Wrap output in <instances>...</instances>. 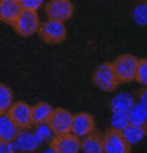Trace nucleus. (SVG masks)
Here are the masks:
<instances>
[{"mask_svg":"<svg viewBox=\"0 0 147 153\" xmlns=\"http://www.w3.org/2000/svg\"><path fill=\"white\" fill-rule=\"evenodd\" d=\"M37 33L40 35L45 43L49 45H57V43L64 42L67 37V28L64 22H58V20H45L44 23H40L39 28H37Z\"/></svg>","mask_w":147,"mask_h":153,"instance_id":"f257e3e1","label":"nucleus"},{"mask_svg":"<svg viewBox=\"0 0 147 153\" xmlns=\"http://www.w3.org/2000/svg\"><path fill=\"white\" fill-rule=\"evenodd\" d=\"M137 62H139V58L134 57V55H130V53L119 55V57L114 60L112 67H114V72H116V76H117V82H119V83L134 82Z\"/></svg>","mask_w":147,"mask_h":153,"instance_id":"f03ea898","label":"nucleus"},{"mask_svg":"<svg viewBox=\"0 0 147 153\" xmlns=\"http://www.w3.org/2000/svg\"><path fill=\"white\" fill-rule=\"evenodd\" d=\"M40 25L37 10H28V8H22L15 22L12 23V27L15 30L17 35L20 37H30V35L37 33V28Z\"/></svg>","mask_w":147,"mask_h":153,"instance_id":"7ed1b4c3","label":"nucleus"},{"mask_svg":"<svg viewBox=\"0 0 147 153\" xmlns=\"http://www.w3.org/2000/svg\"><path fill=\"white\" fill-rule=\"evenodd\" d=\"M92 82L102 92H114L117 88V85H119V82H117V76H116V72H114L112 63H109V62L100 63L95 68V72H94Z\"/></svg>","mask_w":147,"mask_h":153,"instance_id":"20e7f679","label":"nucleus"},{"mask_svg":"<svg viewBox=\"0 0 147 153\" xmlns=\"http://www.w3.org/2000/svg\"><path fill=\"white\" fill-rule=\"evenodd\" d=\"M72 118L74 115L65 108H54L49 117V128L52 130L54 135H64L70 133V126H72Z\"/></svg>","mask_w":147,"mask_h":153,"instance_id":"39448f33","label":"nucleus"},{"mask_svg":"<svg viewBox=\"0 0 147 153\" xmlns=\"http://www.w3.org/2000/svg\"><path fill=\"white\" fill-rule=\"evenodd\" d=\"M45 15L47 19L65 23L74 15V4L70 0H49L45 4Z\"/></svg>","mask_w":147,"mask_h":153,"instance_id":"423d86ee","label":"nucleus"},{"mask_svg":"<svg viewBox=\"0 0 147 153\" xmlns=\"http://www.w3.org/2000/svg\"><path fill=\"white\" fill-rule=\"evenodd\" d=\"M130 145L124 140L119 130H107L102 135V153H129Z\"/></svg>","mask_w":147,"mask_h":153,"instance_id":"0eeeda50","label":"nucleus"},{"mask_svg":"<svg viewBox=\"0 0 147 153\" xmlns=\"http://www.w3.org/2000/svg\"><path fill=\"white\" fill-rule=\"evenodd\" d=\"M50 150L55 153H77L80 152V138L74 133L55 135L50 140Z\"/></svg>","mask_w":147,"mask_h":153,"instance_id":"6e6552de","label":"nucleus"},{"mask_svg":"<svg viewBox=\"0 0 147 153\" xmlns=\"http://www.w3.org/2000/svg\"><path fill=\"white\" fill-rule=\"evenodd\" d=\"M12 118V122L19 126L20 130L23 128H30L32 120H30V105L25 102H12L8 110L5 111Z\"/></svg>","mask_w":147,"mask_h":153,"instance_id":"1a4fd4ad","label":"nucleus"},{"mask_svg":"<svg viewBox=\"0 0 147 153\" xmlns=\"http://www.w3.org/2000/svg\"><path fill=\"white\" fill-rule=\"evenodd\" d=\"M95 130V120L90 113H77L72 118V126H70V133H74L75 137L84 138L85 135H89L90 131Z\"/></svg>","mask_w":147,"mask_h":153,"instance_id":"9d476101","label":"nucleus"},{"mask_svg":"<svg viewBox=\"0 0 147 153\" xmlns=\"http://www.w3.org/2000/svg\"><path fill=\"white\" fill-rule=\"evenodd\" d=\"M20 12H22V5L19 0H0V22L12 25Z\"/></svg>","mask_w":147,"mask_h":153,"instance_id":"9b49d317","label":"nucleus"},{"mask_svg":"<svg viewBox=\"0 0 147 153\" xmlns=\"http://www.w3.org/2000/svg\"><path fill=\"white\" fill-rule=\"evenodd\" d=\"M14 142H15L17 150H20V152H34V150H37V146L40 145L37 137H35V133L34 131H28L27 128L20 130Z\"/></svg>","mask_w":147,"mask_h":153,"instance_id":"f8f14e48","label":"nucleus"},{"mask_svg":"<svg viewBox=\"0 0 147 153\" xmlns=\"http://www.w3.org/2000/svg\"><path fill=\"white\" fill-rule=\"evenodd\" d=\"M20 128L12 122V118L7 113H0V140L5 142H14L19 135Z\"/></svg>","mask_w":147,"mask_h":153,"instance_id":"ddd939ff","label":"nucleus"},{"mask_svg":"<svg viewBox=\"0 0 147 153\" xmlns=\"http://www.w3.org/2000/svg\"><path fill=\"white\" fill-rule=\"evenodd\" d=\"M80 152L84 153H102V135L99 131H90L80 138Z\"/></svg>","mask_w":147,"mask_h":153,"instance_id":"4468645a","label":"nucleus"},{"mask_svg":"<svg viewBox=\"0 0 147 153\" xmlns=\"http://www.w3.org/2000/svg\"><path fill=\"white\" fill-rule=\"evenodd\" d=\"M52 110L54 108L50 107L49 103L45 102H39L35 103L34 107H30V120H32V125H42V123L49 122V117H50Z\"/></svg>","mask_w":147,"mask_h":153,"instance_id":"2eb2a0df","label":"nucleus"},{"mask_svg":"<svg viewBox=\"0 0 147 153\" xmlns=\"http://www.w3.org/2000/svg\"><path fill=\"white\" fill-rule=\"evenodd\" d=\"M120 133H122L125 142L132 146V145H137V143H140L144 140V137H146V126L129 123V125H125L124 128L120 130Z\"/></svg>","mask_w":147,"mask_h":153,"instance_id":"dca6fc26","label":"nucleus"},{"mask_svg":"<svg viewBox=\"0 0 147 153\" xmlns=\"http://www.w3.org/2000/svg\"><path fill=\"white\" fill-rule=\"evenodd\" d=\"M127 117H129V123L132 125H144L147 123V107L142 103H132V107L127 110Z\"/></svg>","mask_w":147,"mask_h":153,"instance_id":"f3484780","label":"nucleus"},{"mask_svg":"<svg viewBox=\"0 0 147 153\" xmlns=\"http://www.w3.org/2000/svg\"><path fill=\"white\" fill-rule=\"evenodd\" d=\"M134 102H136V100H134V97H132L130 93H119V95H116L110 100L109 107H110L112 111H127L129 108L132 107Z\"/></svg>","mask_w":147,"mask_h":153,"instance_id":"a211bd4d","label":"nucleus"},{"mask_svg":"<svg viewBox=\"0 0 147 153\" xmlns=\"http://www.w3.org/2000/svg\"><path fill=\"white\" fill-rule=\"evenodd\" d=\"M14 102V93L7 85L0 83V113H5Z\"/></svg>","mask_w":147,"mask_h":153,"instance_id":"6ab92c4d","label":"nucleus"},{"mask_svg":"<svg viewBox=\"0 0 147 153\" xmlns=\"http://www.w3.org/2000/svg\"><path fill=\"white\" fill-rule=\"evenodd\" d=\"M125 125H129L127 111H112V117H110V128L120 131Z\"/></svg>","mask_w":147,"mask_h":153,"instance_id":"aec40b11","label":"nucleus"},{"mask_svg":"<svg viewBox=\"0 0 147 153\" xmlns=\"http://www.w3.org/2000/svg\"><path fill=\"white\" fill-rule=\"evenodd\" d=\"M134 80L139 82L140 85H146L147 83V60H146V58H142V60L137 62V68H136Z\"/></svg>","mask_w":147,"mask_h":153,"instance_id":"412c9836","label":"nucleus"},{"mask_svg":"<svg viewBox=\"0 0 147 153\" xmlns=\"http://www.w3.org/2000/svg\"><path fill=\"white\" fill-rule=\"evenodd\" d=\"M134 20H136V23H139V25H146L147 22V17H146V4H139L136 7V10H134Z\"/></svg>","mask_w":147,"mask_h":153,"instance_id":"4be33fe9","label":"nucleus"},{"mask_svg":"<svg viewBox=\"0 0 147 153\" xmlns=\"http://www.w3.org/2000/svg\"><path fill=\"white\" fill-rule=\"evenodd\" d=\"M22 8H28V10H39L44 5L45 0H19Z\"/></svg>","mask_w":147,"mask_h":153,"instance_id":"5701e85b","label":"nucleus"}]
</instances>
